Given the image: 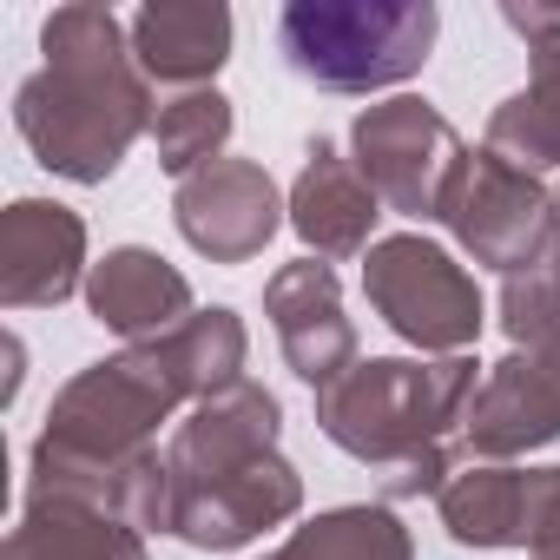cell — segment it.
I'll list each match as a JSON object with an SVG mask.
<instances>
[{
    "mask_svg": "<svg viewBox=\"0 0 560 560\" xmlns=\"http://www.w3.org/2000/svg\"><path fill=\"white\" fill-rule=\"evenodd\" d=\"M501 330H508L514 350L560 343V250L501 277Z\"/></svg>",
    "mask_w": 560,
    "mask_h": 560,
    "instance_id": "22",
    "label": "cell"
},
{
    "mask_svg": "<svg viewBox=\"0 0 560 560\" xmlns=\"http://www.w3.org/2000/svg\"><path fill=\"white\" fill-rule=\"evenodd\" d=\"M0 560H152L145 534L80 494H27Z\"/></svg>",
    "mask_w": 560,
    "mask_h": 560,
    "instance_id": "17",
    "label": "cell"
},
{
    "mask_svg": "<svg viewBox=\"0 0 560 560\" xmlns=\"http://www.w3.org/2000/svg\"><path fill=\"white\" fill-rule=\"evenodd\" d=\"M501 21L527 40V86L488 113V152L521 172L560 165V8H501Z\"/></svg>",
    "mask_w": 560,
    "mask_h": 560,
    "instance_id": "12",
    "label": "cell"
},
{
    "mask_svg": "<svg viewBox=\"0 0 560 560\" xmlns=\"http://www.w3.org/2000/svg\"><path fill=\"white\" fill-rule=\"evenodd\" d=\"M80 298H86L93 324H106V330L126 337V343H152V337L178 330L185 317H198V298H191V284H185V270L165 264V257L145 250V244L106 250V257L86 270V291H80Z\"/></svg>",
    "mask_w": 560,
    "mask_h": 560,
    "instance_id": "15",
    "label": "cell"
},
{
    "mask_svg": "<svg viewBox=\"0 0 560 560\" xmlns=\"http://www.w3.org/2000/svg\"><path fill=\"white\" fill-rule=\"evenodd\" d=\"M172 224L198 257L250 264V257H264L277 224H291V205L277 198V178L257 159H218L172 191Z\"/></svg>",
    "mask_w": 560,
    "mask_h": 560,
    "instance_id": "8",
    "label": "cell"
},
{
    "mask_svg": "<svg viewBox=\"0 0 560 560\" xmlns=\"http://www.w3.org/2000/svg\"><path fill=\"white\" fill-rule=\"evenodd\" d=\"M270 560H416V534L402 527L396 508L350 501V508H324L304 527H291Z\"/></svg>",
    "mask_w": 560,
    "mask_h": 560,
    "instance_id": "19",
    "label": "cell"
},
{
    "mask_svg": "<svg viewBox=\"0 0 560 560\" xmlns=\"http://www.w3.org/2000/svg\"><path fill=\"white\" fill-rule=\"evenodd\" d=\"M553 250H560V185H553Z\"/></svg>",
    "mask_w": 560,
    "mask_h": 560,
    "instance_id": "24",
    "label": "cell"
},
{
    "mask_svg": "<svg viewBox=\"0 0 560 560\" xmlns=\"http://www.w3.org/2000/svg\"><path fill=\"white\" fill-rule=\"evenodd\" d=\"M547 442H560V343L508 350L468 402L462 448L468 462H521Z\"/></svg>",
    "mask_w": 560,
    "mask_h": 560,
    "instance_id": "9",
    "label": "cell"
},
{
    "mask_svg": "<svg viewBox=\"0 0 560 560\" xmlns=\"http://www.w3.org/2000/svg\"><path fill=\"white\" fill-rule=\"evenodd\" d=\"M442 224L455 231V244H462L475 264H488V270H501V277H514V270L553 257V191H547L534 172L508 165L501 152H488V145L468 152L462 185H455Z\"/></svg>",
    "mask_w": 560,
    "mask_h": 560,
    "instance_id": "6",
    "label": "cell"
},
{
    "mask_svg": "<svg viewBox=\"0 0 560 560\" xmlns=\"http://www.w3.org/2000/svg\"><path fill=\"white\" fill-rule=\"evenodd\" d=\"M132 34V60L145 80L198 93L218 80V67L231 60V8L224 0H145L126 21Z\"/></svg>",
    "mask_w": 560,
    "mask_h": 560,
    "instance_id": "16",
    "label": "cell"
},
{
    "mask_svg": "<svg viewBox=\"0 0 560 560\" xmlns=\"http://www.w3.org/2000/svg\"><path fill=\"white\" fill-rule=\"evenodd\" d=\"M277 435H284V402H277L264 383H237L211 402H198L172 442H165V468H172V488H191V481H211V475H231L257 455L277 448Z\"/></svg>",
    "mask_w": 560,
    "mask_h": 560,
    "instance_id": "14",
    "label": "cell"
},
{
    "mask_svg": "<svg viewBox=\"0 0 560 560\" xmlns=\"http://www.w3.org/2000/svg\"><path fill=\"white\" fill-rule=\"evenodd\" d=\"M435 514H442L455 547H481V553L527 547V468H514V462H462L442 481Z\"/></svg>",
    "mask_w": 560,
    "mask_h": 560,
    "instance_id": "18",
    "label": "cell"
},
{
    "mask_svg": "<svg viewBox=\"0 0 560 560\" xmlns=\"http://www.w3.org/2000/svg\"><path fill=\"white\" fill-rule=\"evenodd\" d=\"M231 126H237V113H231V100H224L218 86H198V93H172V100H159V119H152L159 165L185 185L191 172H205V165L224 159Z\"/></svg>",
    "mask_w": 560,
    "mask_h": 560,
    "instance_id": "21",
    "label": "cell"
},
{
    "mask_svg": "<svg viewBox=\"0 0 560 560\" xmlns=\"http://www.w3.org/2000/svg\"><path fill=\"white\" fill-rule=\"evenodd\" d=\"M159 350H165V363L178 370V383H185V396H191V409H198V402H211V396H224V389L244 383L250 330H244V317H237L231 304H211V311L185 317L178 330H165Z\"/></svg>",
    "mask_w": 560,
    "mask_h": 560,
    "instance_id": "20",
    "label": "cell"
},
{
    "mask_svg": "<svg viewBox=\"0 0 560 560\" xmlns=\"http://www.w3.org/2000/svg\"><path fill=\"white\" fill-rule=\"evenodd\" d=\"M298 508H304V475L270 448V455H257L231 475L172 488V534L191 553H237L257 534L298 521Z\"/></svg>",
    "mask_w": 560,
    "mask_h": 560,
    "instance_id": "7",
    "label": "cell"
},
{
    "mask_svg": "<svg viewBox=\"0 0 560 560\" xmlns=\"http://www.w3.org/2000/svg\"><path fill=\"white\" fill-rule=\"evenodd\" d=\"M40 73H27L14 93V126L54 178L106 185L159 119L132 34L100 0H67L40 27Z\"/></svg>",
    "mask_w": 560,
    "mask_h": 560,
    "instance_id": "1",
    "label": "cell"
},
{
    "mask_svg": "<svg viewBox=\"0 0 560 560\" xmlns=\"http://www.w3.org/2000/svg\"><path fill=\"white\" fill-rule=\"evenodd\" d=\"M442 34L435 0H291L277 14L284 67L324 93L370 100L429 67Z\"/></svg>",
    "mask_w": 560,
    "mask_h": 560,
    "instance_id": "3",
    "label": "cell"
},
{
    "mask_svg": "<svg viewBox=\"0 0 560 560\" xmlns=\"http://www.w3.org/2000/svg\"><path fill=\"white\" fill-rule=\"evenodd\" d=\"M350 159L357 172L370 178V191L396 211V218H422V224H442L455 185H462V165H468V145L462 132L416 93H396V100H376L357 113L350 126Z\"/></svg>",
    "mask_w": 560,
    "mask_h": 560,
    "instance_id": "5",
    "label": "cell"
},
{
    "mask_svg": "<svg viewBox=\"0 0 560 560\" xmlns=\"http://www.w3.org/2000/svg\"><path fill=\"white\" fill-rule=\"evenodd\" d=\"M527 560H560V462L527 468Z\"/></svg>",
    "mask_w": 560,
    "mask_h": 560,
    "instance_id": "23",
    "label": "cell"
},
{
    "mask_svg": "<svg viewBox=\"0 0 560 560\" xmlns=\"http://www.w3.org/2000/svg\"><path fill=\"white\" fill-rule=\"evenodd\" d=\"M363 298L370 311L422 357H468V343L488 324L481 284L422 231L376 237L363 250Z\"/></svg>",
    "mask_w": 560,
    "mask_h": 560,
    "instance_id": "4",
    "label": "cell"
},
{
    "mask_svg": "<svg viewBox=\"0 0 560 560\" xmlns=\"http://www.w3.org/2000/svg\"><path fill=\"white\" fill-rule=\"evenodd\" d=\"M264 317L277 330V350L298 370V383L330 389L343 370H357V324L343 317V284L324 257H298L284 270H270L264 284Z\"/></svg>",
    "mask_w": 560,
    "mask_h": 560,
    "instance_id": "11",
    "label": "cell"
},
{
    "mask_svg": "<svg viewBox=\"0 0 560 560\" xmlns=\"http://www.w3.org/2000/svg\"><path fill=\"white\" fill-rule=\"evenodd\" d=\"M86 218L60 198H14L0 211V311H60L86 291Z\"/></svg>",
    "mask_w": 560,
    "mask_h": 560,
    "instance_id": "10",
    "label": "cell"
},
{
    "mask_svg": "<svg viewBox=\"0 0 560 560\" xmlns=\"http://www.w3.org/2000/svg\"><path fill=\"white\" fill-rule=\"evenodd\" d=\"M284 205H291V231H298L304 250L324 257V264L363 257V250L376 244L383 198L370 191V178L357 172V159H343L337 139H311V145H304V165H298Z\"/></svg>",
    "mask_w": 560,
    "mask_h": 560,
    "instance_id": "13",
    "label": "cell"
},
{
    "mask_svg": "<svg viewBox=\"0 0 560 560\" xmlns=\"http://www.w3.org/2000/svg\"><path fill=\"white\" fill-rule=\"evenodd\" d=\"M481 376L475 357H363L317 389V429L376 475L383 501H422L462 468L455 442Z\"/></svg>",
    "mask_w": 560,
    "mask_h": 560,
    "instance_id": "2",
    "label": "cell"
}]
</instances>
